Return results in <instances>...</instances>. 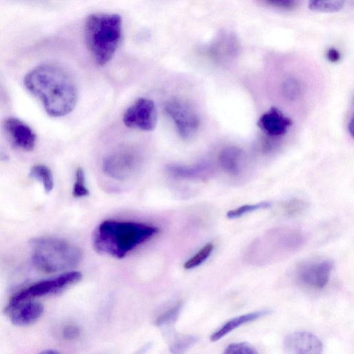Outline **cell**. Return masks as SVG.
<instances>
[{
  "label": "cell",
  "mask_w": 354,
  "mask_h": 354,
  "mask_svg": "<svg viewBox=\"0 0 354 354\" xmlns=\"http://www.w3.org/2000/svg\"><path fill=\"white\" fill-rule=\"evenodd\" d=\"M292 124V120L276 107H271L263 113L257 122V125L263 131L273 137L285 135Z\"/></svg>",
  "instance_id": "cell-14"
},
{
  "label": "cell",
  "mask_w": 354,
  "mask_h": 354,
  "mask_svg": "<svg viewBox=\"0 0 354 354\" xmlns=\"http://www.w3.org/2000/svg\"><path fill=\"white\" fill-rule=\"evenodd\" d=\"M243 153L241 148L234 145L223 147L218 153V162L226 173L236 176L241 171Z\"/></svg>",
  "instance_id": "cell-16"
},
{
  "label": "cell",
  "mask_w": 354,
  "mask_h": 354,
  "mask_svg": "<svg viewBox=\"0 0 354 354\" xmlns=\"http://www.w3.org/2000/svg\"><path fill=\"white\" fill-rule=\"evenodd\" d=\"M270 205L271 203L268 201H263L255 204L243 205L234 209L230 210L227 212L226 216L230 219L236 218L258 209L268 208Z\"/></svg>",
  "instance_id": "cell-24"
},
{
  "label": "cell",
  "mask_w": 354,
  "mask_h": 354,
  "mask_svg": "<svg viewBox=\"0 0 354 354\" xmlns=\"http://www.w3.org/2000/svg\"><path fill=\"white\" fill-rule=\"evenodd\" d=\"M156 121L155 104L153 101L145 97L136 100L123 115V122L127 127L143 131L154 129Z\"/></svg>",
  "instance_id": "cell-9"
},
{
  "label": "cell",
  "mask_w": 354,
  "mask_h": 354,
  "mask_svg": "<svg viewBox=\"0 0 354 354\" xmlns=\"http://www.w3.org/2000/svg\"><path fill=\"white\" fill-rule=\"evenodd\" d=\"M326 57L329 62L332 63H335L339 61L341 58V55L336 48H330L327 51Z\"/></svg>",
  "instance_id": "cell-31"
},
{
  "label": "cell",
  "mask_w": 354,
  "mask_h": 354,
  "mask_svg": "<svg viewBox=\"0 0 354 354\" xmlns=\"http://www.w3.org/2000/svg\"><path fill=\"white\" fill-rule=\"evenodd\" d=\"M271 313L270 309H263L234 317L224 324L219 329L215 331L211 336L210 340L216 342L221 339L235 328L246 323L254 321Z\"/></svg>",
  "instance_id": "cell-17"
},
{
  "label": "cell",
  "mask_w": 354,
  "mask_h": 354,
  "mask_svg": "<svg viewBox=\"0 0 354 354\" xmlns=\"http://www.w3.org/2000/svg\"><path fill=\"white\" fill-rule=\"evenodd\" d=\"M225 354H257V351L247 342H236L229 344L224 351Z\"/></svg>",
  "instance_id": "cell-27"
},
{
  "label": "cell",
  "mask_w": 354,
  "mask_h": 354,
  "mask_svg": "<svg viewBox=\"0 0 354 354\" xmlns=\"http://www.w3.org/2000/svg\"><path fill=\"white\" fill-rule=\"evenodd\" d=\"M57 353V351H44L42 352V353Z\"/></svg>",
  "instance_id": "cell-33"
},
{
  "label": "cell",
  "mask_w": 354,
  "mask_h": 354,
  "mask_svg": "<svg viewBox=\"0 0 354 354\" xmlns=\"http://www.w3.org/2000/svg\"><path fill=\"white\" fill-rule=\"evenodd\" d=\"M308 207V203L301 199L290 198L282 203L280 212L283 216L293 218L303 214Z\"/></svg>",
  "instance_id": "cell-20"
},
{
  "label": "cell",
  "mask_w": 354,
  "mask_h": 354,
  "mask_svg": "<svg viewBox=\"0 0 354 354\" xmlns=\"http://www.w3.org/2000/svg\"><path fill=\"white\" fill-rule=\"evenodd\" d=\"M165 111L174 121L182 139L189 140L196 135L201 121L189 104L179 99H172L167 103Z\"/></svg>",
  "instance_id": "cell-7"
},
{
  "label": "cell",
  "mask_w": 354,
  "mask_h": 354,
  "mask_svg": "<svg viewBox=\"0 0 354 354\" xmlns=\"http://www.w3.org/2000/svg\"><path fill=\"white\" fill-rule=\"evenodd\" d=\"M346 0H308V8L321 12H335L340 10Z\"/></svg>",
  "instance_id": "cell-22"
},
{
  "label": "cell",
  "mask_w": 354,
  "mask_h": 354,
  "mask_svg": "<svg viewBox=\"0 0 354 354\" xmlns=\"http://www.w3.org/2000/svg\"><path fill=\"white\" fill-rule=\"evenodd\" d=\"M302 232L290 227H277L257 239L250 245L248 260L255 263H266L278 256L299 248L305 242Z\"/></svg>",
  "instance_id": "cell-5"
},
{
  "label": "cell",
  "mask_w": 354,
  "mask_h": 354,
  "mask_svg": "<svg viewBox=\"0 0 354 354\" xmlns=\"http://www.w3.org/2000/svg\"><path fill=\"white\" fill-rule=\"evenodd\" d=\"M89 191L86 186L85 175L82 167H78L75 173V180L73 188V196L75 198L87 196Z\"/></svg>",
  "instance_id": "cell-25"
},
{
  "label": "cell",
  "mask_w": 354,
  "mask_h": 354,
  "mask_svg": "<svg viewBox=\"0 0 354 354\" xmlns=\"http://www.w3.org/2000/svg\"><path fill=\"white\" fill-rule=\"evenodd\" d=\"M168 171L171 175L180 178H201L209 173L210 168L206 162L192 166L170 165Z\"/></svg>",
  "instance_id": "cell-18"
},
{
  "label": "cell",
  "mask_w": 354,
  "mask_h": 354,
  "mask_svg": "<svg viewBox=\"0 0 354 354\" xmlns=\"http://www.w3.org/2000/svg\"><path fill=\"white\" fill-rule=\"evenodd\" d=\"M30 176L40 181L46 193H50L54 187V180L51 170L44 165H35L30 170Z\"/></svg>",
  "instance_id": "cell-19"
},
{
  "label": "cell",
  "mask_w": 354,
  "mask_h": 354,
  "mask_svg": "<svg viewBox=\"0 0 354 354\" xmlns=\"http://www.w3.org/2000/svg\"><path fill=\"white\" fill-rule=\"evenodd\" d=\"M32 261L35 268L45 273L67 270L79 264L82 251L75 245L60 239H32Z\"/></svg>",
  "instance_id": "cell-4"
},
{
  "label": "cell",
  "mask_w": 354,
  "mask_h": 354,
  "mask_svg": "<svg viewBox=\"0 0 354 354\" xmlns=\"http://www.w3.org/2000/svg\"><path fill=\"white\" fill-rule=\"evenodd\" d=\"M213 250L214 245L212 243H207L184 263V268L189 270L199 266L209 258Z\"/></svg>",
  "instance_id": "cell-23"
},
{
  "label": "cell",
  "mask_w": 354,
  "mask_h": 354,
  "mask_svg": "<svg viewBox=\"0 0 354 354\" xmlns=\"http://www.w3.org/2000/svg\"><path fill=\"white\" fill-rule=\"evenodd\" d=\"M266 2L275 8L283 10H292L297 6V0H266Z\"/></svg>",
  "instance_id": "cell-28"
},
{
  "label": "cell",
  "mask_w": 354,
  "mask_h": 354,
  "mask_svg": "<svg viewBox=\"0 0 354 354\" xmlns=\"http://www.w3.org/2000/svg\"><path fill=\"white\" fill-rule=\"evenodd\" d=\"M333 266L326 259L302 262L295 269L296 280L308 288L321 290L327 285Z\"/></svg>",
  "instance_id": "cell-8"
},
{
  "label": "cell",
  "mask_w": 354,
  "mask_h": 354,
  "mask_svg": "<svg viewBox=\"0 0 354 354\" xmlns=\"http://www.w3.org/2000/svg\"><path fill=\"white\" fill-rule=\"evenodd\" d=\"M196 341L197 338L195 336H184L182 338L178 339V341L172 346L171 349H173L174 351L176 350L180 351L181 349H185L194 344Z\"/></svg>",
  "instance_id": "cell-29"
},
{
  "label": "cell",
  "mask_w": 354,
  "mask_h": 354,
  "mask_svg": "<svg viewBox=\"0 0 354 354\" xmlns=\"http://www.w3.org/2000/svg\"><path fill=\"white\" fill-rule=\"evenodd\" d=\"M348 130L349 133L353 136V120L351 119L350 122L348 123Z\"/></svg>",
  "instance_id": "cell-32"
},
{
  "label": "cell",
  "mask_w": 354,
  "mask_h": 354,
  "mask_svg": "<svg viewBox=\"0 0 354 354\" xmlns=\"http://www.w3.org/2000/svg\"><path fill=\"white\" fill-rule=\"evenodd\" d=\"M12 323L16 326H27L36 322L43 314L41 304L31 300L9 303L5 308Z\"/></svg>",
  "instance_id": "cell-13"
},
{
  "label": "cell",
  "mask_w": 354,
  "mask_h": 354,
  "mask_svg": "<svg viewBox=\"0 0 354 354\" xmlns=\"http://www.w3.org/2000/svg\"><path fill=\"white\" fill-rule=\"evenodd\" d=\"M139 163V157L135 152L122 150L105 158L103 170L112 178L124 180L135 172Z\"/></svg>",
  "instance_id": "cell-10"
},
{
  "label": "cell",
  "mask_w": 354,
  "mask_h": 354,
  "mask_svg": "<svg viewBox=\"0 0 354 354\" xmlns=\"http://www.w3.org/2000/svg\"><path fill=\"white\" fill-rule=\"evenodd\" d=\"M3 127L15 147L26 151L34 149L36 135L27 124L18 118L10 117L4 120Z\"/></svg>",
  "instance_id": "cell-11"
},
{
  "label": "cell",
  "mask_w": 354,
  "mask_h": 354,
  "mask_svg": "<svg viewBox=\"0 0 354 354\" xmlns=\"http://www.w3.org/2000/svg\"><path fill=\"white\" fill-rule=\"evenodd\" d=\"M85 44L95 62L103 66L115 53L122 35V21L118 14L93 13L84 28Z\"/></svg>",
  "instance_id": "cell-3"
},
{
  "label": "cell",
  "mask_w": 354,
  "mask_h": 354,
  "mask_svg": "<svg viewBox=\"0 0 354 354\" xmlns=\"http://www.w3.org/2000/svg\"><path fill=\"white\" fill-rule=\"evenodd\" d=\"M24 83L50 116H64L76 106L78 94L75 82L59 66L50 64L37 66L26 75Z\"/></svg>",
  "instance_id": "cell-1"
},
{
  "label": "cell",
  "mask_w": 354,
  "mask_h": 354,
  "mask_svg": "<svg viewBox=\"0 0 354 354\" xmlns=\"http://www.w3.org/2000/svg\"><path fill=\"white\" fill-rule=\"evenodd\" d=\"M158 230L157 227L142 223L106 220L95 228L93 246L97 253L122 259Z\"/></svg>",
  "instance_id": "cell-2"
},
{
  "label": "cell",
  "mask_w": 354,
  "mask_h": 354,
  "mask_svg": "<svg viewBox=\"0 0 354 354\" xmlns=\"http://www.w3.org/2000/svg\"><path fill=\"white\" fill-rule=\"evenodd\" d=\"M282 95L288 101L297 100L302 92V86L300 81L295 77L285 78L281 84Z\"/></svg>",
  "instance_id": "cell-21"
},
{
  "label": "cell",
  "mask_w": 354,
  "mask_h": 354,
  "mask_svg": "<svg viewBox=\"0 0 354 354\" xmlns=\"http://www.w3.org/2000/svg\"><path fill=\"white\" fill-rule=\"evenodd\" d=\"M286 352L294 354H319L322 352V341L315 335L306 331H295L283 339Z\"/></svg>",
  "instance_id": "cell-12"
},
{
  "label": "cell",
  "mask_w": 354,
  "mask_h": 354,
  "mask_svg": "<svg viewBox=\"0 0 354 354\" xmlns=\"http://www.w3.org/2000/svg\"><path fill=\"white\" fill-rule=\"evenodd\" d=\"M239 49L236 37L231 32H222L209 46L210 56L218 62H226L233 57Z\"/></svg>",
  "instance_id": "cell-15"
},
{
  "label": "cell",
  "mask_w": 354,
  "mask_h": 354,
  "mask_svg": "<svg viewBox=\"0 0 354 354\" xmlns=\"http://www.w3.org/2000/svg\"><path fill=\"white\" fill-rule=\"evenodd\" d=\"M80 335L79 328L73 325L66 326L63 330V336L66 339L71 340Z\"/></svg>",
  "instance_id": "cell-30"
},
{
  "label": "cell",
  "mask_w": 354,
  "mask_h": 354,
  "mask_svg": "<svg viewBox=\"0 0 354 354\" xmlns=\"http://www.w3.org/2000/svg\"><path fill=\"white\" fill-rule=\"evenodd\" d=\"M82 278V273L77 271L64 272L56 277L38 281L21 290L10 299V303H18L36 297L57 295L80 281Z\"/></svg>",
  "instance_id": "cell-6"
},
{
  "label": "cell",
  "mask_w": 354,
  "mask_h": 354,
  "mask_svg": "<svg viewBox=\"0 0 354 354\" xmlns=\"http://www.w3.org/2000/svg\"><path fill=\"white\" fill-rule=\"evenodd\" d=\"M181 304L178 303L165 313L160 315L155 321L157 326H162L173 324L177 319L181 309Z\"/></svg>",
  "instance_id": "cell-26"
}]
</instances>
